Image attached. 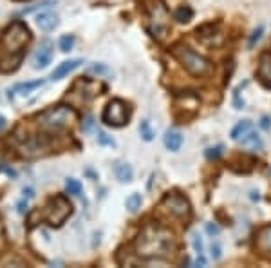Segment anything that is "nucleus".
<instances>
[{"mask_svg": "<svg viewBox=\"0 0 271 268\" xmlns=\"http://www.w3.org/2000/svg\"><path fill=\"white\" fill-rule=\"evenodd\" d=\"M134 248L143 259H166L177 252L176 236L166 227L149 223L136 237Z\"/></svg>", "mask_w": 271, "mask_h": 268, "instance_id": "obj_1", "label": "nucleus"}, {"mask_svg": "<svg viewBox=\"0 0 271 268\" xmlns=\"http://www.w3.org/2000/svg\"><path fill=\"white\" fill-rule=\"evenodd\" d=\"M147 13V29L156 38L163 40L170 31V13L163 0H141Z\"/></svg>", "mask_w": 271, "mask_h": 268, "instance_id": "obj_2", "label": "nucleus"}, {"mask_svg": "<svg viewBox=\"0 0 271 268\" xmlns=\"http://www.w3.org/2000/svg\"><path fill=\"white\" fill-rule=\"evenodd\" d=\"M170 51H172V55L176 56L179 63L188 71L190 75L197 76V78H203V76H210L213 73V63L208 58H204L203 55L196 53L194 49H190L188 46L176 44V46H172Z\"/></svg>", "mask_w": 271, "mask_h": 268, "instance_id": "obj_3", "label": "nucleus"}, {"mask_svg": "<svg viewBox=\"0 0 271 268\" xmlns=\"http://www.w3.org/2000/svg\"><path fill=\"white\" fill-rule=\"evenodd\" d=\"M31 40V33L24 22H13L9 28L4 31L0 38V46L6 51V55H11L15 65L22 60V51Z\"/></svg>", "mask_w": 271, "mask_h": 268, "instance_id": "obj_4", "label": "nucleus"}, {"mask_svg": "<svg viewBox=\"0 0 271 268\" xmlns=\"http://www.w3.org/2000/svg\"><path fill=\"white\" fill-rule=\"evenodd\" d=\"M76 120L75 109H71L67 105H58V107H51V109L44 110L38 116V127L42 132L54 134V132H61L69 129L73 122Z\"/></svg>", "mask_w": 271, "mask_h": 268, "instance_id": "obj_5", "label": "nucleus"}, {"mask_svg": "<svg viewBox=\"0 0 271 268\" xmlns=\"http://www.w3.org/2000/svg\"><path fill=\"white\" fill-rule=\"evenodd\" d=\"M71 212H73V205L69 203V200L63 194H58L49 200L47 206L42 212V218H44V221H47L51 227H60L61 223H65Z\"/></svg>", "mask_w": 271, "mask_h": 268, "instance_id": "obj_6", "label": "nucleus"}, {"mask_svg": "<svg viewBox=\"0 0 271 268\" xmlns=\"http://www.w3.org/2000/svg\"><path fill=\"white\" fill-rule=\"evenodd\" d=\"M130 120V107L120 98H114L105 105L102 122L108 127H125Z\"/></svg>", "mask_w": 271, "mask_h": 268, "instance_id": "obj_7", "label": "nucleus"}, {"mask_svg": "<svg viewBox=\"0 0 271 268\" xmlns=\"http://www.w3.org/2000/svg\"><path fill=\"white\" fill-rule=\"evenodd\" d=\"M159 208L165 210L166 214H170V216L177 218V220H183V221H188L190 216H192L190 201L179 192L166 194L161 200V203H159Z\"/></svg>", "mask_w": 271, "mask_h": 268, "instance_id": "obj_8", "label": "nucleus"}, {"mask_svg": "<svg viewBox=\"0 0 271 268\" xmlns=\"http://www.w3.org/2000/svg\"><path fill=\"white\" fill-rule=\"evenodd\" d=\"M199 112V98L194 93H184L179 95L174 102V116L179 122H190L192 118H196V114Z\"/></svg>", "mask_w": 271, "mask_h": 268, "instance_id": "obj_9", "label": "nucleus"}, {"mask_svg": "<svg viewBox=\"0 0 271 268\" xmlns=\"http://www.w3.org/2000/svg\"><path fill=\"white\" fill-rule=\"evenodd\" d=\"M76 83L81 87V91L71 89L69 93V100L71 102H76V103H87L89 100H92V98L98 95V91H100V83L92 82V80H89V78H80V80H76Z\"/></svg>", "mask_w": 271, "mask_h": 268, "instance_id": "obj_10", "label": "nucleus"}, {"mask_svg": "<svg viewBox=\"0 0 271 268\" xmlns=\"http://www.w3.org/2000/svg\"><path fill=\"white\" fill-rule=\"evenodd\" d=\"M53 60V44L49 40L42 42L40 47L36 49V53L33 56V67L34 69H44L47 67Z\"/></svg>", "mask_w": 271, "mask_h": 268, "instance_id": "obj_11", "label": "nucleus"}, {"mask_svg": "<svg viewBox=\"0 0 271 268\" xmlns=\"http://www.w3.org/2000/svg\"><path fill=\"white\" fill-rule=\"evenodd\" d=\"M83 63L81 58H73V60H65V62L58 63V67L53 71V75H51V80H61V78H65L69 73H73L75 69H78Z\"/></svg>", "mask_w": 271, "mask_h": 268, "instance_id": "obj_12", "label": "nucleus"}, {"mask_svg": "<svg viewBox=\"0 0 271 268\" xmlns=\"http://www.w3.org/2000/svg\"><path fill=\"white\" fill-rule=\"evenodd\" d=\"M257 75H258V78H260V82L271 89V55L270 53H264V55L260 56Z\"/></svg>", "mask_w": 271, "mask_h": 268, "instance_id": "obj_13", "label": "nucleus"}, {"mask_svg": "<svg viewBox=\"0 0 271 268\" xmlns=\"http://www.w3.org/2000/svg\"><path fill=\"white\" fill-rule=\"evenodd\" d=\"M36 24L42 31H53L58 26V18L53 13H38L36 15Z\"/></svg>", "mask_w": 271, "mask_h": 268, "instance_id": "obj_14", "label": "nucleus"}, {"mask_svg": "<svg viewBox=\"0 0 271 268\" xmlns=\"http://www.w3.org/2000/svg\"><path fill=\"white\" fill-rule=\"evenodd\" d=\"M181 145H183V134L179 131H168L165 134V147H166L168 151H172V152L179 151Z\"/></svg>", "mask_w": 271, "mask_h": 268, "instance_id": "obj_15", "label": "nucleus"}, {"mask_svg": "<svg viewBox=\"0 0 271 268\" xmlns=\"http://www.w3.org/2000/svg\"><path fill=\"white\" fill-rule=\"evenodd\" d=\"M114 174H116V178L120 179L121 183H129V181H132V176H134L132 167H130L129 163H116Z\"/></svg>", "mask_w": 271, "mask_h": 268, "instance_id": "obj_16", "label": "nucleus"}, {"mask_svg": "<svg viewBox=\"0 0 271 268\" xmlns=\"http://www.w3.org/2000/svg\"><path fill=\"white\" fill-rule=\"evenodd\" d=\"M251 129H253V124H251L250 120H242V122H239V124L233 127V131H231V140H233V142H239V140L246 136Z\"/></svg>", "mask_w": 271, "mask_h": 268, "instance_id": "obj_17", "label": "nucleus"}, {"mask_svg": "<svg viewBox=\"0 0 271 268\" xmlns=\"http://www.w3.org/2000/svg\"><path fill=\"white\" fill-rule=\"evenodd\" d=\"M44 85V80H33V82H24V83H18V85H15L13 93H18L22 96H26L29 93H33L34 89H38Z\"/></svg>", "mask_w": 271, "mask_h": 268, "instance_id": "obj_18", "label": "nucleus"}, {"mask_svg": "<svg viewBox=\"0 0 271 268\" xmlns=\"http://www.w3.org/2000/svg\"><path fill=\"white\" fill-rule=\"evenodd\" d=\"M239 142H241L242 145H246V147L255 149V151H257V149H262V140H260V136H258V134L253 131V129H251V131L248 132V134H246L244 138H241Z\"/></svg>", "mask_w": 271, "mask_h": 268, "instance_id": "obj_19", "label": "nucleus"}, {"mask_svg": "<svg viewBox=\"0 0 271 268\" xmlns=\"http://www.w3.org/2000/svg\"><path fill=\"white\" fill-rule=\"evenodd\" d=\"M174 18H176L179 24H186V22H190L192 18H194V9H192L190 6H186V4H183V6H179L176 9Z\"/></svg>", "mask_w": 271, "mask_h": 268, "instance_id": "obj_20", "label": "nucleus"}, {"mask_svg": "<svg viewBox=\"0 0 271 268\" xmlns=\"http://www.w3.org/2000/svg\"><path fill=\"white\" fill-rule=\"evenodd\" d=\"M217 28L219 26H213V24H204V26H201V28H197V38H201V40H208V38H211V36H215L217 34Z\"/></svg>", "mask_w": 271, "mask_h": 268, "instance_id": "obj_21", "label": "nucleus"}, {"mask_svg": "<svg viewBox=\"0 0 271 268\" xmlns=\"http://www.w3.org/2000/svg\"><path fill=\"white\" fill-rule=\"evenodd\" d=\"M141 194H137V192H134V194H130L129 198H127V210L129 212H137L139 208H141Z\"/></svg>", "mask_w": 271, "mask_h": 268, "instance_id": "obj_22", "label": "nucleus"}, {"mask_svg": "<svg viewBox=\"0 0 271 268\" xmlns=\"http://www.w3.org/2000/svg\"><path fill=\"white\" fill-rule=\"evenodd\" d=\"M139 134L145 142H150V140H154V129H152V125H150L149 120H143L141 124H139Z\"/></svg>", "mask_w": 271, "mask_h": 268, "instance_id": "obj_23", "label": "nucleus"}, {"mask_svg": "<svg viewBox=\"0 0 271 268\" xmlns=\"http://www.w3.org/2000/svg\"><path fill=\"white\" fill-rule=\"evenodd\" d=\"M65 189H67L69 194H75V196H80L81 190H83L81 183L78 181V179H75V178H69L67 181H65Z\"/></svg>", "mask_w": 271, "mask_h": 268, "instance_id": "obj_24", "label": "nucleus"}, {"mask_svg": "<svg viewBox=\"0 0 271 268\" xmlns=\"http://www.w3.org/2000/svg\"><path fill=\"white\" fill-rule=\"evenodd\" d=\"M75 47V36L73 34H65V36H61L60 38V49L63 53H69V51H73Z\"/></svg>", "mask_w": 271, "mask_h": 268, "instance_id": "obj_25", "label": "nucleus"}, {"mask_svg": "<svg viewBox=\"0 0 271 268\" xmlns=\"http://www.w3.org/2000/svg\"><path fill=\"white\" fill-rule=\"evenodd\" d=\"M262 34H264V26H258L253 33H251V36H250V40H248V47L250 49H253L255 46H257V42L262 38Z\"/></svg>", "mask_w": 271, "mask_h": 268, "instance_id": "obj_26", "label": "nucleus"}, {"mask_svg": "<svg viewBox=\"0 0 271 268\" xmlns=\"http://www.w3.org/2000/svg\"><path fill=\"white\" fill-rule=\"evenodd\" d=\"M260 243H262V247H264L266 252L271 254V227L262 230V234H260Z\"/></svg>", "mask_w": 271, "mask_h": 268, "instance_id": "obj_27", "label": "nucleus"}, {"mask_svg": "<svg viewBox=\"0 0 271 268\" xmlns=\"http://www.w3.org/2000/svg\"><path fill=\"white\" fill-rule=\"evenodd\" d=\"M54 4H56L54 0H44V2L36 4V6H31V7H27V9H24L22 15H29V13H33V11H38V9H45V7H51V6H54Z\"/></svg>", "mask_w": 271, "mask_h": 268, "instance_id": "obj_28", "label": "nucleus"}, {"mask_svg": "<svg viewBox=\"0 0 271 268\" xmlns=\"http://www.w3.org/2000/svg\"><path fill=\"white\" fill-rule=\"evenodd\" d=\"M204 154H206V158L208 159H217L221 154H223V147L219 145V147H215V149H206Z\"/></svg>", "mask_w": 271, "mask_h": 268, "instance_id": "obj_29", "label": "nucleus"}, {"mask_svg": "<svg viewBox=\"0 0 271 268\" xmlns=\"http://www.w3.org/2000/svg\"><path fill=\"white\" fill-rule=\"evenodd\" d=\"M98 142L102 145H114V140L108 136V134H105V132H100V134H98Z\"/></svg>", "mask_w": 271, "mask_h": 268, "instance_id": "obj_30", "label": "nucleus"}, {"mask_svg": "<svg viewBox=\"0 0 271 268\" xmlns=\"http://www.w3.org/2000/svg\"><path fill=\"white\" fill-rule=\"evenodd\" d=\"M194 248H196L197 254L203 255L204 248H203V241H201V237H199V236H194Z\"/></svg>", "mask_w": 271, "mask_h": 268, "instance_id": "obj_31", "label": "nucleus"}, {"mask_svg": "<svg viewBox=\"0 0 271 268\" xmlns=\"http://www.w3.org/2000/svg\"><path fill=\"white\" fill-rule=\"evenodd\" d=\"M89 71H90V73H100V75H102V73H108V69L105 67V65H90Z\"/></svg>", "mask_w": 271, "mask_h": 268, "instance_id": "obj_32", "label": "nucleus"}, {"mask_svg": "<svg viewBox=\"0 0 271 268\" xmlns=\"http://www.w3.org/2000/svg\"><path fill=\"white\" fill-rule=\"evenodd\" d=\"M211 257H213V259H219V257H221V247H219V245H213V243H211Z\"/></svg>", "mask_w": 271, "mask_h": 268, "instance_id": "obj_33", "label": "nucleus"}, {"mask_svg": "<svg viewBox=\"0 0 271 268\" xmlns=\"http://www.w3.org/2000/svg\"><path fill=\"white\" fill-rule=\"evenodd\" d=\"M206 230H208V234H211V236H217V234H219V227H215V225H211V223H208V225H206Z\"/></svg>", "mask_w": 271, "mask_h": 268, "instance_id": "obj_34", "label": "nucleus"}, {"mask_svg": "<svg viewBox=\"0 0 271 268\" xmlns=\"http://www.w3.org/2000/svg\"><path fill=\"white\" fill-rule=\"evenodd\" d=\"M85 122H87V124H85V127H83V129H85V131H90V129H92V118H87Z\"/></svg>", "mask_w": 271, "mask_h": 268, "instance_id": "obj_35", "label": "nucleus"}, {"mask_svg": "<svg viewBox=\"0 0 271 268\" xmlns=\"http://www.w3.org/2000/svg\"><path fill=\"white\" fill-rule=\"evenodd\" d=\"M6 125H7L6 118H4V116H2V114H0V131H4V129H6Z\"/></svg>", "mask_w": 271, "mask_h": 268, "instance_id": "obj_36", "label": "nucleus"}, {"mask_svg": "<svg viewBox=\"0 0 271 268\" xmlns=\"http://www.w3.org/2000/svg\"><path fill=\"white\" fill-rule=\"evenodd\" d=\"M24 196H26V198H33V196H34L33 189H24Z\"/></svg>", "mask_w": 271, "mask_h": 268, "instance_id": "obj_37", "label": "nucleus"}, {"mask_svg": "<svg viewBox=\"0 0 271 268\" xmlns=\"http://www.w3.org/2000/svg\"><path fill=\"white\" fill-rule=\"evenodd\" d=\"M260 125H262V127H264V129H270V118H262V124H260Z\"/></svg>", "mask_w": 271, "mask_h": 268, "instance_id": "obj_38", "label": "nucleus"}]
</instances>
